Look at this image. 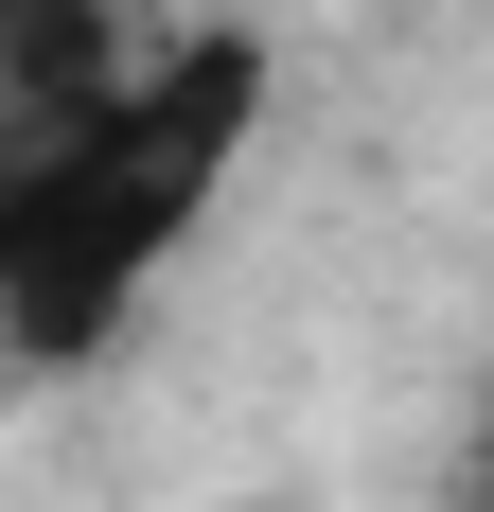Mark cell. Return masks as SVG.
Returning <instances> with one entry per match:
<instances>
[{
	"mask_svg": "<svg viewBox=\"0 0 494 512\" xmlns=\"http://www.w3.org/2000/svg\"><path fill=\"white\" fill-rule=\"evenodd\" d=\"M247 124H265V53H247V36H177V53H142V71H124L71 142H53V177L0 212V354H36V371L89 354L106 318L177 265V230L230 195Z\"/></svg>",
	"mask_w": 494,
	"mask_h": 512,
	"instance_id": "1",
	"label": "cell"
},
{
	"mask_svg": "<svg viewBox=\"0 0 494 512\" xmlns=\"http://www.w3.org/2000/svg\"><path fill=\"white\" fill-rule=\"evenodd\" d=\"M124 71H142L124 0H0V106H36V124H89Z\"/></svg>",
	"mask_w": 494,
	"mask_h": 512,
	"instance_id": "2",
	"label": "cell"
},
{
	"mask_svg": "<svg viewBox=\"0 0 494 512\" xmlns=\"http://www.w3.org/2000/svg\"><path fill=\"white\" fill-rule=\"evenodd\" d=\"M53 142H71V124H36V106H0V212H18V195L53 177Z\"/></svg>",
	"mask_w": 494,
	"mask_h": 512,
	"instance_id": "3",
	"label": "cell"
},
{
	"mask_svg": "<svg viewBox=\"0 0 494 512\" xmlns=\"http://www.w3.org/2000/svg\"><path fill=\"white\" fill-rule=\"evenodd\" d=\"M477 512H494V460H477Z\"/></svg>",
	"mask_w": 494,
	"mask_h": 512,
	"instance_id": "4",
	"label": "cell"
}]
</instances>
